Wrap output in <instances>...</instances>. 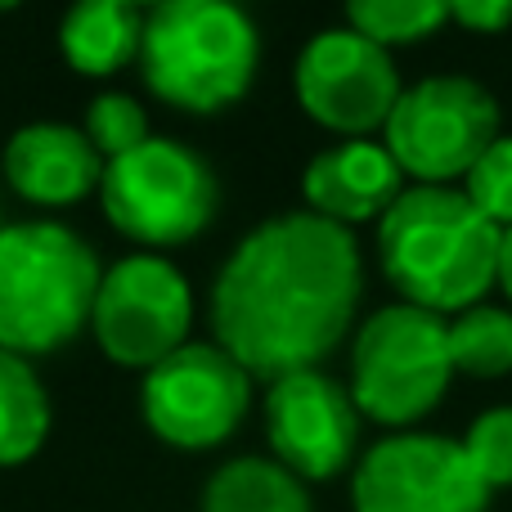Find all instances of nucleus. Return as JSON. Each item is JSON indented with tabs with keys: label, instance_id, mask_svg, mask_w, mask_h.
<instances>
[{
	"label": "nucleus",
	"instance_id": "393cba45",
	"mask_svg": "<svg viewBox=\"0 0 512 512\" xmlns=\"http://www.w3.org/2000/svg\"><path fill=\"white\" fill-rule=\"evenodd\" d=\"M126 5H135V9H140V5H149V9H158L162 0H126Z\"/></svg>",
	"mask_w": 512,
	"mask_h": 512
},
{
	"label": "nucleus",
	"instance_id": "a211bd4d",
	"mask_svg": "<svg viewBox=\"0 0 512 512\" xmlns=\"http://www.w3.org/2000/svg\"><path fill=\"white\" fill-rule=\"evenodd\" d=\"M450 355L454 373H468V378L512 373V310L490 306V301L459 310L450 319Z\"/></svg>",
	"mask_w": 512,
	"mask_h": 512
},
{
	"label": "nucleus",
	"instance_id": "412c9836",
	"mask_svg": "<svg viewBox=\"0 0 512 512\" xmlns=\"http://www.w3.org/2000/svg\"><path fill=\"white\" fill-rule=\"evenodd\" d=\"M459 445H463V454H468L472 472L490 486V495L512 486V405L481 409L468 423Z\"/></svg>",
	"mask_w": 512,
	"mask_h": 512
},
{
	"label": "nucleus",
	"instance_id": "5701e85b",
	"mask_svg": "<svg viewBox=\"0 0 512 512\" xmlns=\"http://www.w3.org/2000/svg\"><path fill=\"white\" fill-rule=\"evenodd\" d=\"M450 18L468 32L495 36L512 23V0H450Z\"/></svg>",
	"mask_w": 512,
	"mask_h": 512
},
{
	"label": "nucleus",
	"instance_id": "9d476101",
	"mask_svg": "<svg viewBox=\"0 0 512 512\" xmlns=\"http://www.w3.org/2000/svg\"><path fill=\"white\" fill-rule=\"evenodd\" d=\"M355 512H490V486L441 432H391L360 454L351 477Z\"/></svg>",
	"mask_w": 512,
	"mask_h": 512
},
{
	"label": "nucleus",
	"instance_id": "f257e3e1",
	"mask_svg": "<svg viewBox=\"0 0 512 512\" xmlns=\"http://www.w3.org/2000/svg\"><path fill=\"white\" fill-rule=\"evenodd\" d=\"M364 292L360 243L346 225L288 212L225 256L212 288L216 346L252 378L319 369L351 333Z\"/></svg>",
	"mask_w": 512,
	"mask_h": 512
},
{
	"label": "nucleus",
	"instance_id": "7ed1b4c3",
	"mask_svg": "<svg viewBox=\"0 0 512 512\" xmlns=\"http://www.w3.org/2000/svg\"><path fill=\"white\" fill-rule=\"evenodd\" d=\"M261 32L239 0H162L144 18V86L180 113H221L252 90Z\"/></svg>",
	"mask_w": 512,
	"mask_h": 512
},
{
	"label": "nucleus",
	"instance_id": "6e6552de",
	"mask_svg": "<svg viewBox=\"0 0 512 512\" xmlns=\"http://www.w3.org/2000/svg\"><path fill=\"white\" fill-rule=\"evenodd\" d=\"M90 328L113 364L149 373L189 342L194 328L189 279L158 252L122 256L99 279Z\"/></svg>",
	"mask_w": 512,
	"mask_h": 512
},
{
	"label": "nucleus",
	"instance_id": "1a4fd4ad",
	"mask_svg": "<svg viewBox=\"0 0 512 512\" xmlns=\"http://www.w3.org/2000/svg\"><path fill=\"white\" fill-rule=\"evenodd\" d=\"M252 405V373L216 342H185L144 373V423L176 450L230 441Z\"/></svg>",
	"mask_w": 512,
	"mask_h": 512
},
{
	"label": "nucleus",
	"instance_id": "9b49d317",
	"mask_svg": "<svg viewBox=\"0 0 512 512\" xmlns=\"http://www.w3.org/2000/svg\"><path fill=\"white\" fill-rule=\"evenodd\" d=\"M297 104L310 122L337 131L346 140H364L382 131L400 99V72L387 45L360 36L355 27H328L310 36L292 68Z\"/></svg>",
	"mask_w": 512,
	"mask_h": 512
},
{
	"label": "nucleus",
	"instance_id": "2eb2a0df",
	"mask_svg": "<svg viewBox=\"0 0 512 512\" xmlns=\"http://www.w3.org/2000/svg\"><path fill=\"white\" fill-rule=\"evenodd\" d=\"M144 18L126 0H72L59 23V50L81 77H113L140 59Z\"/></svg>",
	"mask_w": 512,
	"mask_h": 512
},
{
	"label": "nucleus",
	"instance_id": "ddd939ff",
	"mask_svg": "<svg viewBox=\"0 0 512 512\" xmlns=\"http://www.w3.org/2000/svg\"><path fill=\"white\" fill-rule=\"evenodd\" d=\"M405 180L409 176L391 158L387 144L342 140L310 158V167L301 171V198H306V212L351 230L364 221H382L387 207L409 189Z\"/></svg>",
	"mask_w": 512,
	"mask_h": 512
},
{
	"label": "nucleus",
	"instance_id": "aec40b11",
	"mask_svg": "<svg viewBox=\"0 0 512 512\" xmlns=\"http://www.w3.org/2000/svg\"><path fill=\"white\" fill-rule=\"evenodd\" d=\"M86 140L99 149V158H126L131 149H140L149 140V117H144L140 99H131L126 90H104L95 104L86 108Z\"/></svg>",
	"mask_w": 512,
	"mask_h": 512
},
{
	"label": "nucleus",
	"instance_id": "f3484780",
	"mask_svg": "<svg viewBox=\"0 0 512 512\" xmlns=\"http://www.w3.org/2000/svg\"><path fill=\"white\" fill-rule=\"evenodd\" d=\"M50 400L32 360L0 351V468H18L45 445Z\"/></svg>",
	"mask_w": 512,
	"mask_h": 512
},
{
	"label": "nucleus",
	"instance_id": "f8f14e48",
	"mask_svg": "<svg viewBox=\"0 0 512 512\" xmlns=\"http://www.w3.org/2000/svg\"><path fill=\"white\" fill-rule=\"evenodd\" d=\"M360 418L351 387L328 378L324 369L283 373L265 391L270 450L301 481H333L351 468L360 450Z\"/></svg>",
	"mask_w": 512,
	"mask_h": 512
},
{
	"label": "nucleus",
	"instance_id": "f03ea898",
	"mask_svg": "<svg viewBox=\"0 0 512 512\" xmlns=\"http://www.w3.org/2000/svg\"><path fill=\"white\" fill-rule=\"evenodd\" d=\"M499 239L459 185H409L378 221V265L400 301L459 315L495 288Z\"/></svg>",
	"mask_w": 512,
	"mask_h": 512
},
{
	"label": "nucleus",
	"instance_id": "6ab92c4d",
	"mask_svg": "<svg viewBox=\"0 0 512 512\" xmlns=\"http://www.w3.org/2000/svg\"><path fill=\"white\" fill-rule=\"evenodd\" d=\"M450 18V0H346V27L378 45L427 41Z\"/></svg>",
	"mask_w": 512,
	"mask_h": 512
},
{
	"label": "nucleus",
	"instance_id": "dca6fc26",
	"mask_svg": "<svg viewBox=\"0 0 512 512\" xmlns=\"http://www.w3.org/2000/svg\"><path fill=\"white\" fill-rule=\"evenodd\" d=\"M203 512H310L306 481L292 477L279 459H230L212 472Z\"/></svg>",
	"mask_w": 512,
	"mask_h": 512
},
{
	"label": "nucleus",
	"instance_id": "b1692460",
	"mask_svg": "<svg viewBox=\"0 0 512 512\" xmlns=\"http://www.w3.org/2000/svg\"><path fill=\"white\" fill-rule=\"evenodd\" d=\"M495 288L512 301V230H504V239H499V279H495Z\"/></svg>",
	"mask_w": 512,
	"mask_h": 512
},
{
	"label": "nucleus",
	"instance_id": "423d86ee",
	"mask_svg": "<svg viewBox=\"0 0 512 512\" xmlns=\"http://www.w3.org/2000/svg\"><path fill=\"white\" fill-rule=\"evenodd\" d=\"M104 216L140 248H180L212 225L221 185L203 153L176 140H149L104 167Z\"/></svg>",
	"mask_w": 512,
	"mask_h": 512
},
{
	"label": "nucleus",
	"instance_id": "20e7f679",
	"mask_svg": "<svg viewBox=\"0 0 512 512\" xmlns=\"http://www.w3.org/2000/svg\"><path fill=\"white\" fill-rule=\"evenodd\" d=\"M99 256L59 221H23L0 230V351L23 360L50 355L90 324L99 292Z\"/></svg>",
	"mask_w": 512,
	"mask_h": 512
},
{
	"label": "nucleus",
	"instance_id": "39448f33",
	"mask_svg": "<svg viewBox=\"0 0 512 512\" xmlns=\"http://www.w3.org/2000/svg\"><path fill=\"white\" fill-rule=\"evenodd\" d=\"M450 382L454 355L445 315L396 301L360 324L351 346V400L364 418L391 432H414V423L445 400Z\"/></svg>",
	"mask_w": 512,
	"mask_h": 512
},
{
	"label": "nucleus",
	"instance_id": "4468645a",
	"mask_svg": "<svg viewBox=\"0 0 512 512\" xmlns=\"http://www.w3.org/2000/svg\"><path fill=\"white\" fill-rule=\"evenodd\" d=\"M5 180L36 207H72L104 185V158L68 122H32L9 135Z\"/></svg>",
	"mask_w": 512,
	"mask_h": 512
},
{
	"label": "nucleus",
	"instance_id": "bb28decb",
	"mask_svg": "<svg viewBox=\"0 0 512 512\" xmlns=\"http://www.w3.org/2000/svg\"><path fill=\"white\" fill-rule=\"evenodd\" d=\"M0 230H5V216H0Z\"/></svg>",
	"mask_w": 512,
	"mask_h": 512
},
{
	"label": "nucleus",
	"instance_id": "4be33fe9",
	"mask_svg": "<svg viewBox=\"0 0 512 512\" xmlns=\"http://www.w3.org/2000/svg\"><path fill=\"white\" fill-rule=\"evenodd\" d=\"M463 194L472 198L481 216L499 230H512V135H499L486 153L477 158V167L463 176Z\"/></svg>",
	"mask_w": 512,
	"mask_h": 512
},
{
	"label": "nucleus",
	"instance_id": "a878e982",
	"mask_svg": "<svg viewBox=\"0 0 512 512\" xmlns=\"http://www.w3.org/2000/svg\"><path fill=\"white\" fill-rule=\"evenodd\" d=\"M18 5V0H0V14H5V9H14Z\"/></svg>",
	"mask_w": 512,
	"mask_h": 512
},
{
	"label": "nucleus",
	"instance_id": "0eeeda50",
	"mask_svg": "<svg viewBox=\"0 0 512 512\" xmlns=\"http://www.w3.org/2000/svg\"><path fill=\"white\" fill-rule=\"evenodd\" d=\"M504 135L499 104L481 81L441 72L400 90L382 144L414 185H454Z\"/></svg>",
	"mask_w": 512,
	"mask_h": 512
}]
</instances>
